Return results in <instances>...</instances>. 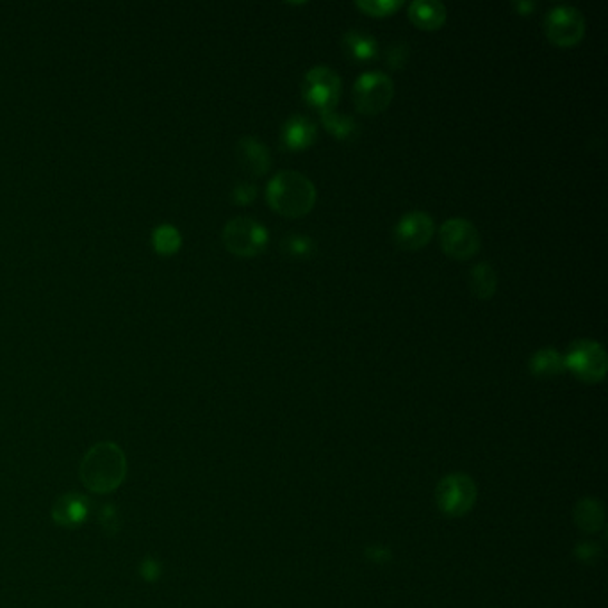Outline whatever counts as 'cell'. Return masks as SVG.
Here are the masks:
<instances>
[{
    "label": "cell",
    "instance_id": "obj_9",
    "mask_svg": "<svg viewBox=\"0 0 608 608\" xmlns=\"http://www.w3.org/2000/svg\"><path fill=\"white\" fill-rule=\"evenodd\" d=\"M439 237L443 250L454 259H469L480 250L478 230L464 218H452L445 222L439 230Z\"/></svg>",
    "mask_w": 608,
    "mask_h": 608
},
{
    "label": "cell",
    "instance_id": "obj_18",
    "mask_svg": "<svg viewBox=\"0 0 608 608\" xmlns=\"http://www.w3.org/2000/svg\"><path fill=\"white\" fill-rule=\"evenodd\" d=\"M321 122L330 134H334L336 138H339L343 142L354 140L359 133V125L352 116L343 115V113H336L334 109L321 111Z\"/></svg>",
    "mask_w": 608,
    "mask_h": 608
},
{
    "label": "cell",
    "instance_id": "obj_4",
    "mask_svg": "<svg viewBox=\"0 0 608 608\" xmlns=\"http://www.w3.org/2000/svg\"><path fill=\"white\" fill-rule=\"evenodd\" d=\"M564 366L584 382H600L607 373L605 348L591 339L575 341L564 357Z\"/></svg>",
    "mask_w": 608,
    "mask_h": 608
},
{
    "label": "cell",
    "instance_id": "obj_5",
    "mask_svg": "<svg viewBox=\"0 0 608 608\" xmlns=\"http://www.w3.org/2000/svg\"><path fill=\"white\" fill-rule=\"evenodd\" d=\"M394 84L391 77L381 72H368L359 77L354 86V102L357 111L368 116L382 113L392 100Z\"/></svg>",
    "mask_w": 608,
    "mask_h": 608
},
{
    "label": "cell",
    "instance_id": "obj_3",
    "mask_svg": "<svg viewBox=\"0 0 608 608\" xmlns=\"http://www.w3.org/2000/svg\"><path fill=\"white\" fill-rule=\"evenodd\" d=\"M222 239L230 253L237 257H255L268 246L270 234L257 220L237 216L227 222Z\"/></svg>",
    "mask_w": 608,
    "mask_h": 608
},
{
    "label": "cell",
    "instance_id": "obj_25",
    "mask_svg": "<svg viewBox=\"0 0 608 608\" xmlns=\"http://www.w3.org/2000/svg\"><path fill=\"white\" fill-rule=\"evenodd\" d=\"M257 197V188L250 182H241L232 189V200L239 206H246L252 204Z\"/></svg>",
    "mask_w": 608,
    "mask_h": 608
},
{
    "label": "cell",
    "instance_id": "obj_7",
    "mask_svg": "<svg viewBox=\"0 0 608 608\" xmlns=\"http://www.w3.org/2000/svg\"><path fill=\"white\" fill-rule=\"evenodd\" d=\"M302 93L310 106L321 111L334 109L341 97V78L328 67H314L305 74Z\"/></svg>",
    "mask_w": 608,
    "mask_h": 608
},
{
    "label": "cell",
    "instance_id": "obj_23",
    "mask_svg": "<svg viewBox=\"0 0 608 608\" xmlns=\"http://www.w3.org/2000/svg\"><path fill=\"white\" fill-rule=\"evenodd\" d=\"M401 5H403L401 0H359L357 2V7H361L372 16H387Z\"/></svg>",
    "mask_w": 608,
    "mask_h": 608
},
{
    "label": "cell",
    "instance_id": "obj_8",
    "mask_svg": "<svg viewBox=\"0 0 608 608\" xmlns=\"http://www.w3.org/2000/svg\"><path fill=\"white\" fill-rule=\"evenodd\" d=\"M476 500V487L465 474L447 476L438 485V505L448 516H464L471 511Z\"/></svg>",
    "mask_w": 608,
    "mask_h": 608
},
{
    "label": "cell",
    "instance_id": "obj_11",
    "mask_svg": "<svg viewBox=\"0 0 608 608\" xmlns=\"http://www.w3.org/2000/svg\"><path fill=\"white\" fill-rule=\"evenodd\" d=\"M318 129L312 120L302 115H293L281 129V145L286 151H304L316 142Z\"/></svg>",
    "mask_w": 608,
    "mask_h": 608
},
{
    "label": "cell",
    "instance_id": "obj_13",
    "mask_svg": "<svg viewBox=\"0 0 608 608\" xmlns=\"http://www.w3.org/2000/svg\"><path fill=\"white\" fill-rule=\"evenodd\" d=\"M237 157L243 168L255 177L268 173L272 166V155H270L268 147L259 138H253V136H244L239 140Z\"/></svg>",
    "mask_w": 608,
    "mask_h": 608
},
{
    "label": "cell",
    "instance_id": "obj_26",
    "mask_svg": "<svg viewBox=\"0 0 608 608\" xmlns=\"http://www.w3.org/2000/svg\"><path fill=\"white\" fill-rule=\"evenodd\" d=\"M140 571H142V576L145 580H157L161 576V566L157 562H153L151 558H145L140 566Z\"/></svg>",
    "mask_w": 608,
    "mask_h": 608
},
{
    "label": "cell",
    "instance_id": "obj_10",
    "mask_svg": "<svg viewBox=\"0 0 608 608\" xmlns=\"http://www.w3.org/2000/svg\"><path fill=\"white\" fill-rule=\"evenodd\" d=\"M434 235V220L428 213H407L394 228L396 243L405 250H419L428 244Z\"/></svg>",
    "mask_w": 608,
    "mask_h": 608
},
{
    "label": "cell",
    "instance_id": "obj_21",
    "mask_svg": "<svg viewBox=\"0 0 608 608\" xmlns=\"http://www.w3.org/2000/svg\"><path fill=\"white\" fill-rule=\"evenodd\" d=\"M282 250L290 257H310L314 253V250H316V244H314V241L310 237L295 234V235H290V237L284 239Z\"/></svg>",
    "mask_w": 608,
    "mask_h": 608
},
{
    "label": "cell",
    "instance_id": "obj_20",
    "mask_svg": "<svg viewBox=\"0 0 608 608\" xmlns=\"http://www.w3.org/2000/svg\"><path fill=\"white\" fill-rule=\"evenodd\" d=\"M576 525L585 532H598L603 527V509L594 500H584L576 507Z\"/></svg>",
    "mask_w": 608,
    "mask_h": 608
},
{
    "label": "cell",
    "instance_id": "obj_24",
    "mask_svg": "<svg viewBox=\"0 0 608 608\" xmlns=\"http://www.w3.org/2000/svg\"><path fill=\"white\" fill-rule=\"evenodd\" d=\"M100 525H102L104 532L116 533L120 530V514H118L116 507L106 505L100 511Z\"/></svg>",
    "mask_w": 608,
    "mask_h": 608
},
{
    "label": "cell",
    "instance_id": "obj_1",
    "mask_svg": "<svg viewBox=\"0 0 608 608\" xmlns=\"http://www.w3.org/2000/svg\"><path fill=\"white\" fill-rule=\"evenodd\" d=\"M127 474V458L115 443H98L82 458L78 476L82 485L95 494L116 491Z\"/></svg>",
    "mask_w": 608,
    "mask_h": 608
},
{
    "label": "cell",
    "instance_id": "obj_15",
    "mask_svg": "<svg viewBox=\"0 0 608 608\" xmlns=\"http://www.w3.org/2000/svg\"><path fill=\"white\" fill-rule=\"evenodd\" d=\"M343 49L350 60L355 61H370L377 56L379 45L377 40L372 34H366L363 31H348L343 38Z\"/></svg>",
    "mask_w": 608,
    "mask_h": 608
},
{
    "label": "cell",
    "instance_id": "obj_14",
    "mask_svg": "<svg viewBox=\"0 0 608 608\" xmlns=\"http://www.w3.org/2000/svg\"><path fill=\"white\" fill-rule=\"evenodd\" d=\"M409 18L421 29L436 31L447 22V7L436 0H416L409 5Z\"/></svg>",
    "mask_w": 608,
    "mask_h": 608
},
{
    "label": "cell",
    "instance_id": "obj_6",
    "mask_svg": "<svg viewBox=\"0 0 608 608\" xmlns=\"http://www.w3.org/2000/svg\"><path fill=\"white\" fill-rule=\"evenodd\" d=\"M549 41L558 47L576 45L585 32V20L573 5H557L546 14L544 22Z\"/></svg>",
    "mask_w": 608,
    "mask_h": 608
},
{
    "label": "cell",
    "instance_id": "obj_27",
    "mask_svg": "<svg viewBox=\"0 0 608 608\" xmlns=\"http://www.w3.org/2000/svg\"><path fill=\"white\" fill-rule=\"evenodd\" d=\"M516 7L520 9V13H523V14H529V13L532 11L533 7H535V4H533V2H518V4H516Z\"/></svg>",
    "mask_w": 608,
    "mask_h": 608
},
{
    "label": "cell",
    "instance_id": "obj_12",
    "mask_svg": "<svg viewBox=\"0 0 608 608\" xmlns=\"http://www.w3.org/2000/svg\"><path fill=\"white\" fill-rule=\"evenodd\" d=\"M88 514H89V502L76 493L63 494L61 498L56 500L52 507V520L56 525L63 529L80 527L86 521Z\"/></svg>",
    "mask_w": 608,
    "mask_h": 608
},
{
    "label": "cell",
    "instance_id": "obj_19",
    "mask_svg": "<svg viewBox=\"0 0 608 608\" xmlns=\"http://www.w3.org/2000/svg\"><path fill=\"white\" fill-rule=\"evenodd\" d=\"M152 246L159 255H164V257L177 253L182 246V235L179 228L171 224L157 226L152 232Z\"/></svg>",
    "mask_w": 608,
    "mask_h": 608
},
{
    "label": "cell",
    "instance_id": "obj_2",
    "mask_svg": "<svg viewBox=\"0 0 608 608\" xmlns=\"http://www.w3.org/2000/svg\"><path fill=\"white\" fill-rule=\"evenodd\" d=\"M268 204L288 218H302L316 202V188L300 171L284 170L272 177L266 188Z\"/></svg>",
    "mask_w": 608,
    "mask_h": 608
},
{
    "label": "cell",
    "instance_id": "obj_17",
    "mask_svg": "<svg viewBox=\"0 0 608 608\" xmlns=\"http://www.w3.org/2000/svg\"><path fill=\"white\" fill-rule=\"evenodd\" d=\"M564 357L555 348H542L535 352L530 359V372L535 377L549 379L564 370Z\"/></svg>",
    "mask_w": 608,
    "mask_h": 608
},
{
    "label": "cell",
    "instance_id": "obj_16",
    "mask_svg": "<svg viewBox=\"0 0 608 608\" xmlns=\"http://www.w3.org/2000/svg\"><path fill=\"white\" fill-rule=\"evenodd\" d=\"M469 284L476 299L489 300L496 293V288H498V277H496L494 268L487 263H480L473 266L471 275H469Z\"/></svg>",
    "mask_w": 608,
    "mask_h": 608
},
{
    "label": "cell",
    "instance_id": "obj_22",
    "mask_svg": "<svg viewBox=\"0 0 608 608\" xmlns=\"http://www.w3.org/2000/svg\"><path fill=\"white\" fill-rule=\"evenodd\" d=\"M409 56H410V49L405 41L391 43L385 51V61H387L389 69H392V70H401L407 65Z\"/></svg>",
    "mask_w": 608,
    "mask_h": 608
}]
</instances>
